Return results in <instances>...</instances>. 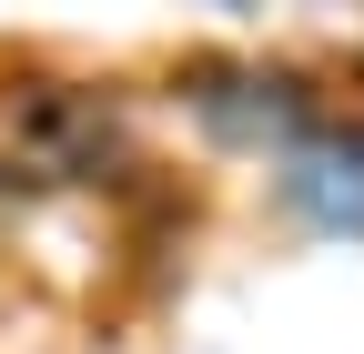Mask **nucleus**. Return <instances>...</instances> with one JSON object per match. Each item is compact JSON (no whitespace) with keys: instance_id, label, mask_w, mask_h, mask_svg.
<instances>
[{"instance_id":"obj_1","label":"nucleus","mask_w":364,"mask_h":354,"mask_svg":"<svg viewBox=\"0 0 364 354\" xmlns=\"http://www.w3.org/2000/svg\"><path fill=\"white\" fill-rule=\"evenodd\" d=\"M122 162V112L81 81H0V193L102 183Z\"/></svg>"}]
</instances>
